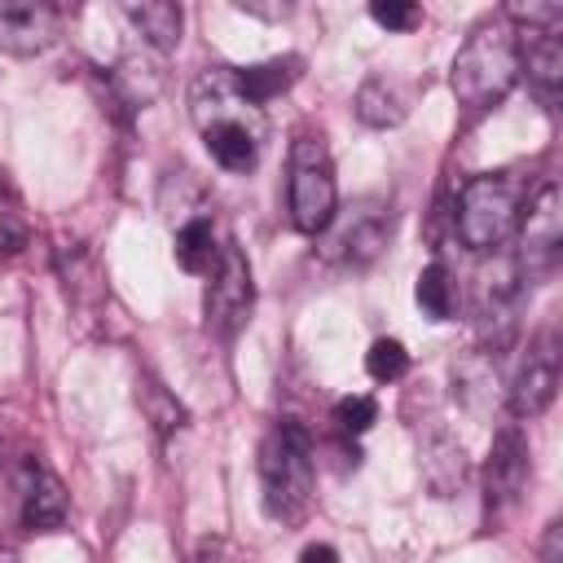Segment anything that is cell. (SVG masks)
I'll return each instance as SVG.
<instances>
[{"label": "cell", "instance_id": "cell-1", "mask_svg": "<svg viewBox=\"0 0 563 563\" xmlns=\"http://www.w3.org/2000/svg\"><path fill=\"white\" fill-rule=\"evenodd\" d=\"M519 75H523L519 70V31L506 13H493V18L475 22L471 35L462 40V48L453 57L449 88H453L457 106L471 119H479L510 97Z\"/></svg>", "mask_w": 563, "mask_h": 563}, {"label": "cell", "instance_id": "cell-2", "mask_svg": "<svg viewBox=\"0 0 563 563\" xmlns=\"http://www.w3.org/2000/svg\"><path fill=\"white\" fill-rule=\"evenodd\" d=\"M312 479H317V457H312V435L303 422L282 418L268 427L260 440V501L264 515L277 523H295L312 506Z\"/></svg>", "mask_w": 563, "mask_h": 563}, {"label": "cell", "instance_id": "cell-3", "mask_svg": "<svg viewBox=\"0 0 563 563\" xmlns=\"http://www.w3.org/2000/svg\"><path fill=\"white\" fill-rule=\"evenodd\" d=\"M519 211H523V185L510 172H479L457 189V238L466 251H501L515 229H519Z\"/></svg>", "mask_w": 563, "mask_h": 563}, {"label": "cell", "instance_id": "cell-4", "mask_svg": "<svg viewBox=\"0 0 563 563\" xmlns=\"http://www.w3.org/2000/svg\"><path fill=\"white\" fill-rule=\"evenodd\" d=\"M286 211L290 224L308 238L325 233L339 216V185H334V163L321 136L299 132L290 145V163H286Z\"/></svg>", "mask_w": 563, "mask_h": 563}, {"label": "cell", "instance_id": "cell-5", "mask_svg": "<svg viewBox=\"0 0 563 563\" xmlns=\"http://www.w3.org/2000/svg\"><path fill=\"white\" fill-rule=\"evenodd\" d=\"M559 255H563V202H559V185L545 180L519 211V251H515L519 282L545 277L559 264Z\"/></svg>", "mask_w": 563, "mask_h": 563}, {"label": "cell", "instance_id": "cell-6", "mask_svg": "<svg viewBox=\"0 0 563 563\" xmlns=\"http://www.w3.org/2000/svg\"><path fill=\"white\" fill-rule=\"evenodd\" d=\"M251 303H255L251 264H246V255L229 242V246H220L216 268H211V282H207V295H202L207 330H211V334H220V339H233V334L246 325Z\"/></svg>", "mask_w": 563, "mask_h": 563}, {"label": "cell", "instance_id": "cell-7", "mask_svg": "<svg viewBox=\"0 0 563 563\" xmlns=\"http://www.w3.org/2000/svg\"><path fill=\"white\" fill-rule=\"evenodd\" d=\"M189 119H194L198 132H202V128H216V123H238V128H251L255 136L268 132L264 110L251 106V101L238 92L229 66H211V70H202V75L194 79V88H189Z\"/></svg>", "mask_w": 563, "mask_h": 563}, {"label": "cell", "instance_id": "cell-8", "mask_svg": "<svg viewBox=\"0 0 563 563\" xmlns=\"http://www.w3.org/2000/svg\"><path fill=\"white\" fill-rule=\"evenodd\" d=\"M532 475V457H528V440L519 427H501L493 435L488 462H484V510L497 523L501 515H510L528 488Z\"/></svg>", "mask_w": 563, "mask_h": 563}, {"label": "cell", "instance_id": "cell-9", "mask_svg": "<svg viewBox=\"0 0 563 563\" xmlns=\"http://www.w3.org/2000/svg\"><path fill=\"white\" fill-rule=\"evenodd\" d=\"M554 387H559V330L545 325L532 343H528V356L510 383V413L515 418H537L550 409L554 400Z\"/></svg>", "mask_w": 563, "mask_h": 563}, {"label": "cell", "instance_id": "cell-10", "mask_svg": "<svg viewBox=\"0 0 563 563\" xmlns=\"http://www.w3.org/2000/svg\"><path fill=\"white\" fill-rule=\"evenodd\" d=\"M62 35V9L53 0H0V53L35 57Z\"/></svg>", "mask_w": 563, "mask_h": 563}, {"label": "cell", "instance_id": "cell-11", "mask_svg": "<svg viewBox=\"0 0 563 563\" xmlns=\"http://www.w3.org/2000/svg\"><path fill=\"white\" fill-rule=\"evenodd\" d=\"M519 31V70H528L532 92L554 106L559 88H563V40H559V22L545 26H515Z\"/></svg>", "mask_w": 563, "mask_h": 563}, {"label": "cell", "instance_id": "cell-12", "mask_svg": "<svg viewBox=\"0 0 563 563\" xmlns=\"http://www.w3.org/2000/svg\"><path fill=\"white\" fill-rule=\"evenodd\" d=\"M70 515V497H66V484L40 466V462H26L22 466V523L31 532H53L62 528Z\"/></svg>", "mask_w": 563, "mask_h": 563}, {"label": "cell", "instance_id": "cell-13", "mask_svg": "<svg viewBox=\"0 0 563 563\" xmlns=\"http://www.w3.org/2000/svg\"><path fill=\"white\" fill-rule=\"evenodd\" d=\"M325 233H330V229H325ZM383 246H387V216H383V207H374V202L347 207L343 224L330 233V251H334L339 260H347V264H369Z\"/></svg>", "mask_w": 563, "mask_h": 563}, {"label": "cell", "instance_id": "cell-14", "mask_svg": "<svg viewBox=\"0 0 563 563\" xmlns=\"http://www.w3.org/2000/svg\"><path fill=\"white\" fill-rule=\"evenodd\" d=\"M299 70H303V57L286 53V57H268V62H255V66L233 70V84H238V92H242L251 106L264 110L273 97H282V92L299 79Z\"/></svg>", "mask_w": 563, "mask_h": 563}, {"label": "cell", "instance_id": "cell-15", "mask_svg": "<svg viewBox=\"0 0 563 563\" xmlns=\"http://www.w3.org/2000/svg\"><path fill=\"white\" fill-rule=\"evenodd\" d=\"M123 18L141 31V40L158 53H172L180 44V31H185V9L172 4V0H128L123 4Z\"/></svg>", "mask_w": 563, "mask_h": 563}, {"label": "cell", "instance_id": "cell-16", "mask_svg": "<svg viewBox=\"0 0 563 563\" xmlns=\"http://www.w3.org/2000/svg\"><path fill=\"white\" fill-rule=\"evenodd\" d=\"M352 106H356V119L365 128H396L409 114V92L396 79H387V75H369L356 88V101Z\"/></svg>", "mask_w": 563, "mask_h": 563}, {"label": "cell", "instance_id": "cell-17", "mask_svg": "<svg viewBox=\"0 0 563 563\" xmlns=\"http://www.w3.org/2000/svg\"><path fill=\"white\" fill-rule=\"evenodd\" d=\"M422 475H427V484H431L435 497H453L466 484V449L453 435L435 431L422 444Z\"/></svg>", "mask_w": 563, "mask_h": 563}, {"label": "cell", "instance_id": "cell-18", "mask_svg": "<svg viewBox=\"0 0 563 563\" xmlns=\"http://www.w3.org/2000/svg\"><path fill=\"white\" fill-rule=\"evenodd\" d=\"M202 145L224 172H251L264 136H255L251 128H238V123H216V128H202Z\"/></svg>", "mask_w": 563, "mask_h": 563}, {"label": "cell", "instance_id": "cell-19", "mask_svg": "<svg viewBox=\"0 0 563 563\" xmlns=\"http://www.w3.org/2000/svg\"><path fill=\"white\" fill-rule=\"evenodd\" d=\"M216 255H220V246H216V224H211V216H189V220L176 229V264H180L185 273L202 277V273L216 268Z\"/></svg>", "mask_w": 563, "mask_h": 563}, {"label": "cell", "instance_id": "cell-20", "mask_svg": "<svg viewBox=\"0 0 563 563\" xmlns=\"http://www.w3.org/2000/svg\"><path fill=\"white\" fill-rule=\"evenodd\" d=\"M110 84H114V92H119L128 106H150V101L158 97L163 75H158V66L145 62V57H123V62L110 70Z\"/></svg>", "mask_w": 563, "mask_h": 563}, {"label": "cell", "instance_id": "cell-21", "mask_svg": "<svg viewBox=\"0 0 563 563\" xmlns=\"http://www.w3.org/2000/svg\"><path fill=\"white\" fill-rule=\"evenodd\" d=\"M413 295H418V308H422L431 321H449V317H453V282H449L444 264H427V268L418 273Z\"/></svg>", "mask_w": 563, "mask_h": 563}, {"label": "cell", "instance_id": "cell-22", "mask_svg": "<svg viewBox=\"0 0 563 563\" xmlns=\"http://www.w3.org/2000/svg\"><path fill=\"white\" fill-rule=\"evenodd\" d=\"M365 369H369L374 383H396V378H405V369H409L405 343H400V339H374L369 352H365Z\"/></svg>", "mask_w": 563, "mask_h": 563}, {"label": "cell", "instance_id": "cell-23", "mask_svg": "<svg viewBox=\"0 0 563 563\" xmlns=\"http://www.w3.org/2000/svg\"><path fill=\"white\" fill-rule=\"evenodd\" d=\"M141 405H145V413H150V422H154L158 431H180V427H185V409L163 391V383L145 378V387H141Z\"/></svg>", "mask_w": 563, "mask_h": 563}, {"label": "cell", "instance_id": "cell-24", "mask_svg": "<svg viewBox=\"0 0 563 563\" xmlns=\"http://www.w3.org/2000/svg\"><path fill=\"white\" fill-rule=\"evenodd\" d=\"M374 418H378V405H374L369 396H343V400L334 405V422H339V431H347V435L369 431Z\"/></svg>", "mask_w": 563, "mask_h": 563}, {"label": "cell", "instance_id": "cell-25", "mask_svg": "<svg viewBox=\"0 0 563 563\" xmlns=\"http://www.w3.org/2000/svg\"><path fill=\"white\" fill-rule=\"evenodd\" d=\"M369 18L387 31H413L422 22V9L413 0H374L369 4Z\"/></svg>", "mask_w": 563, "mask_h": 563}, {"label": "cell", "instance_id": "cell-26", "mask_svg": "<svg viewBox=\"0 0 563 563\" xmlns=\"http://www.w3.org/2000/svg\"><path fill=\"white\" fill-rule=\"evenodd\" d=\"M541 563H563V519H550V523H545V537H541Z\"/></svg>", "mask_w": 563, "mask_h": 563}, {"label": "cell", "instance_id": "cell-27", "mask_svg": "<svg viewBox=\"0 0 563 563\" xmlns=\"http://www.w3.org/2000/svg\"><path fill=\"white\" fill-rule=\"evenodd\" d=\"M299 563H339V550H334V545H325V541H312V545H303Z\"/></svg>", "mask_w": 563, "mask_h": 563}]
</instances>
